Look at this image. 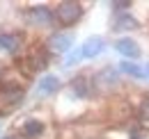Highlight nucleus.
I'll list each match as a JSON object with an SVG mask.
<instances>
[{
	"label": "nucleus",
	"instance_id": "18",
	"mask_svg": "<svg viewBox=\"0 0 149 139\" xmlns=\"http://www.w3.org/2000/svg\"><path fill=\"white\" fill-rule=\"evenodd\" d=\"M145 75L149 78V64H145Z\"/></svg>",
	"mask_w": 149,
	"mask_h": 139
},
{
	"label": "nucleus",
	"instance_id": "13",
	"mask_svg": "<svg viewBox=\"0 0 149 139\" xmlns=\"http://www.w3.org/2000/svg\"><path fill=\"white\" fill-rule=\"evenodd\" d=\"M117 82H119V75H117V69L112 66H106L94 75V87H117Z\"/></svg>",
	"mask_w": 149,
	"mask_h": 139
},
{
	"label": "nucleus",
	"instance_id": "8",
	"mask_svg": "<svg viewBox=\"0 0 149 139\" xmlns=\"http://www.w3.org/2000/svg\"><path fill=\"white\" fill-rule=\"evenodd\" d=\"M71 46H74V34L71 32H53L48 36V43H46V48L53 52H69Z\"/></svg>",
	"mask_w": 149,
	"mask_h": 139
},
{
	"label": "nucleus",
	"instance_id": "11",
	"mask_svg": "<svg viewBox=\"0 0 149 139\" xmlns=\"http://www.w3.org/2000/svg\"><path fill=\"white\" fill-rule=\"evenodd\" d=\"M115 50L119 52V55H124V57H129V59H135V57H140V46H138V41H133L129 36H122V39H117L115 41Z\"/></svg>",
	"mask_w": 149,
	"mask_h": 139
},
{
	"label": "nucleus",
	"instance_id": "2",
	"mask_svg": "<svg viewBox=\"0 0 149 139\" xmlns=\"http://www.w3.org/2000/svg\"><path fill=\"white\" fill-rule=\"evenodd\" d=\"M85 14V9H83V5L80 2H60L55 7V23H60L62 28H71L76 25L80 18Z\"/></svg>",
	"mask_w": 149,
	"mask_h": 139
},
{
	"label": "nucleus",
	"instance_id": "4",
	"mask_svg": "<svg viewBox=\"0 0 149 139\" xmlns=\"http://www.w3.org/2000/svg\"><path fill=\"white\" fill-rule=\"evenodd\" d=\"M28 21L37 28H51L55 23V9L46 7V5H37L28 9Z\"/></svg>",
	"mask_w": 149,
	"mask_h": 139
},
{
	"label": "nucleus",
	"instance_id": "15",
	"mask_svg": "<svg viewBox=\"0 0 149 139\" xmlns=\"http://www.w3.org/2000/svg\"><path fill=\"white\" fill-rule=\"evenodd\" d=\"M138 119L142 123H149V96H145L140 100V107H138Z\"/></svg>",
	"mask_w": 149,
	"mask_h": 139
},
{
	"label": "nucleus",
	"instance_id": "17",
	"mask_svg": "<svg viewBox=\"0 0 149 139\" xmlns=\"http://www.w3.org/2000/svg\"><path fill=\"white\" fill-rule=\"evenodd\" d=\"M131 139H142V135H140L138 130H133V132H131Z\"/></svg>",
	"mask_w": 149,
	"mask_h": 139
},
{
	"label": "nucleus",
	"instance_id": "6",
	"mask_svg": "<svg viewBox=\"0 0 149 139\" xmlns=\"http://www.w3.org/2000/svg\"><path fill=\"white\" fill-rule=\"evenodd\" d=\"M69 89H71V96H74V98L87 100V98L94 94V82L87 78V75H76L74 80H71V85H69Z\"/></svg>",
	"mask_w": 149,
	"mask_h": 139
},
{
	"label": "nucleus",
	"instance_id": "16",
	"mask_svg": "<svg viewBox=\"0 0 149 139\" xmlns=\"http://www.w3.org/2000/svg\"><path fill=\"white\" fill-rule=\"evenodd\" d=\"M0 139H23L21 135H14V132H9V135H2Z\"/></svg>",
	"mask_w": 149,
	"mask_h": 139
},
{
	"label": "nucleus",
	"instance_id": "1",
	"mask_svg": "<svg viewBox=\"0 0 149 139\" xmlns=\"http://www.w3.org/2000/svg\"><path fill=\"white\" fill-rule=\"evenodd\" d=\"M25 100V89L21 82H0V114L14 112L21 103Z\"/></svg>",
	"mask_w": 149,
	"mask_h": 139
},
{
	"label": "nucleus",
	"instance_id": "9",
	"mask_svg": "<svg viewBox=\"0 0 149 139\" xmlns=\"http://www.w3.org/2000/svg\"><path fill=\"white\" fill-rule=\"evenodd\" d=\"M62 87V82H60V78L53 75V73H48V75H44L41 80L37 82V98H48V96H53L57 94Z\"/></svg>",
	"mask_w": 149,
	"mask_h": 139
},
{
	"label": "nucleus",
	"instance_id": "3",
	"mask_svg": "<svg viewBox=\"0 0 149 139\" xmlns=\"http://www.w3.org/2000/svg\"><path fill=\"white\" fill-rule=\"evenodd\" d=\"M23 64H28V66H25L28 73H30V71L46 69V66H48V48H46V46H41V43H37L35 48H30V52L25 55Z\"/></svg>",
	"mask_w": 149,
	"mask_h": 139
},
{
	"label": "nucleus",
	"instance_id": "7",
	"mask_svg": "<svg viewBox=\"0 0 149 139\" xmlns=\"http://www.w3.org/2000/svg\"><path fill=\"white\" fill-rule=\"evenodd\" d=\"M46 132V123L37 116H28L25 121H21V137L23 139H41Z\"/></svg>",
	"mask_w": 149,
	"mask_h": 139
},
{
	"label": "nucleus",
	"instance_id": "10",
	"mask_svg": "<svg viewBox=\"0 0 149 139\" xmlns=\"http://www.w3.org/2000/svg\"><path fill=\"white\" fill-rule=\"evenodd\" d=\"M103 50H106V41H103V36H90V39H85V43L80 46V57L94 59V57H99Z\"/></svg>",
	"mask_w": 149,
	"mask_h": 139
},
{
	"label": "nucleus",
	"instance_id": "12",
	"mask_svg": "<svg viewBox=\"0 0 149 139\" xmlns=\"http://www.w3.org/2000/svg\"><path fill=\"white\" fill-rule=\"evenodd\" d=\"M138 28H140L138 18L131 16L129 12H122V14H117L112 18V30L115 32H129V30H138Z\"/></svg>",
	"mask_w": 149,
	"mask_h": 139
},
{
	"label": "nucleus",
	"instance_id": "5",
	"mask_svg": "<svg viewBox=\"0 0 149 139\" xmlns=\"http://www.w3.org/2000/svg\"><path fill=\"white\" fill-rule=\"evenodd\" d=\"M23 46H25L23 32H2L0 34V52H5V55H16Z\"/></svg>",
	"mask_w": 149,
	"mask_h": 139
},
{
	"label": "nucleus",
	"instance_id": "14",
	"mask_svg": "<svg viewBox=\"0 0 149 139\" xmlns=\"http://www.w3.org/2000/svg\"><path fill=\"white\" fill-rule=\"evenodd\" d=\"M119 71H122L124 75L135 78V80H142V78H147V75H145V69H142L140 64H133V62H129V59L119 62Z\"/></svg>",
	"mask_w": 149,
	"mask_h": 139
}]
</instances>
